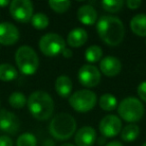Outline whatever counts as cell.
<instances>
[{"label":"cell","mask_w":146,"mask_h":146,"mask_svg":"<svg viewBox=\"0 0 146 146\" xmlns=\"http://www.w3.org/2000/svg\"><path fill=\"white\" fill-rule=\"evenodd\" d=\"M96 31L104 43L110 46H117L123 41L125 27L119 18L112 15H103L96 22Z\"/></svg>","instance_id":"obj_1"},{"label":"cell","mask_w":146,"mask_h":146,"mask_svg":"<svg viewBox=\"0 0 146 146\" xmlns=\"http://www.w3.org/2000/svg\"><path fill=\"white\" fill-rule=\"evenodd\" d=\"M27 107L35 119L45 121L48 120L54 112V101L47 92L34 91L27 99Z\"/></svg>","instance_id":"obj_2"},{"label":"cell","mask_w":146,"mask_h":146,"mask_svg":"<svg viewBox=\"0 0 146 146\" xmlns=\"http://www.w3.org/2000/svg\"><path fill=\"white\" fill-rule=\"evenodd\" d=\"M77 123L72 115L61 112L51 119L49 124V132L57 140H67L71 138L76 131Z\"/></svg>","instance_id":"obj_3"},{"label":"cell","mask_w":146,"mask_h":146,"mask_svg":"<svg viewBox=\"0 0 146 146\" xmlns=\"http://www.w3.org/2000/svg\"><path fill=\"white\" fill-rule=\"evenodd\" d=\"M15 62L22 74L30 76L35 74L39 67V58L31 46L22 45L15 52Z\"/></svg>","instance_id":"obj_4"},{"label":"cell","mask_w":146,"mask_h":146,"mask_svg":"<svg viewBox=\"0 0 146 146\" xmlns=\"http://www.w3.org/2000/svg\"><path fill=\"white\" fill-rule=\"evenodd\" d=\"M117 111L121 119L130 124H134L143 117L145 109L138 98L126 97L118 104Z\"/></svg>","instance_id":"obj_5"},{"label":"cell","mask_w":146,"mask_h":146,"mask_svg":"<svg viewBox=\"0 0 146 146\" xmlns=\"http://www.w3.org/2000/svg\"><path fill=\"white\" fill-rule=\"evenodd\" d=\"M68 101L75 111L79 113H86L95 107L97 103V95L92 90L81 89L71 94Z\"/></svg>","instance_id":"obj_6"},{"label":"cell","mask_w":146,"mask_h":146,"mask_svg":"<svg viewBox=\"0 0 146 146\" xmlns=\"http://www.w3.org/2000/svg\"><path fill=\"white\" fill-rule=\"evenodd\" d=\"M38 46L43 55L47 57H56L64 50L66 42L64 38L57 33H47L40 38Z\"/></svg>","instance_id":"obj_7"},{"label":"cell","mask_w":146,"mask_h":146,"mask_svg":"<svg viewBox=\"0 0 146 146\" xmlns=\"http://www.w3.org/2000/svg\"><path fill=\"white\" fill-rule=\"evenodd\" d=\"M9 12L15 21L27 23L33 16V4L29 0H13L9 4Z\"/></svg>","instance_id":"obj_8"},{"label":"cell","mask_w":146,"mask_h":146,"mask_svg":"<svg viewBox=\"0 0 146 146\" xmlns=\"http://www.w3.org/2000/svg\"><path fill=\"white\" fill-rule=\"evenodd\" d=\"M78 80L84 87H95L100 83L101 73L99 69L94 65L84 64L78 70Z\"/></svg>","instance_id":"obj_9"},{"label":"cell","mask_w":146,"mask_h":146,"mask_svg":"<svg viewBox=\"0 0 146 146\" xmlns=\"http://www.w3.org/2000/svg\"><path fill=\"white\" fill-rule=\"evenodd\" d=\"M122 121L118 116L108 114L99 122V131L105 138H113L121 132Z\"/></svg>","instance_id":"obj_10"},{"label":"cell","mask_w":146,"mask_h":146,"mask_svg":"<svg viewBox=\"0 0 146 146\" xmlns=\"http://www.w3.org/2000/svg\"><path fill=\"white\" fill-rule=\"evenodd\" d=\"M20 33L16 26L11 22L0 23V45L11 46L18 42Z\"/></svg>","instance_id":"obj_11"},{"label":"cell","mask_w":146,"mask_h":146,"mask_svg":"<svg viewBox=\"0 0 146 146\" xmlns=\"http://www.w3.org/2000/svg\"><path fill=\"white\" fill-rule=\"evenodd\" d=\"M19 129H20L19 118L9 110H0V130L8 134H15L18 132Z\"/></svg>","instance_id":"obj_12"},{"label":"cell","mask_w":146,"mask_h":146,"mask_svg":"<svg viewBox=\"0 0 146 146\" xmlns=\"http://www.w3.org/2000/svg\"><path fill=\"white\" fill-rule=\"evenodd\" d=\"M100 72H102L107 77H114L118 75L122 69L121 61L115 56L108 55L104 58L101 59L100 61Z\"/></svg>","instance_id":"obj_13"},{"label":"cell","mask_w":146,"mask_h":146,"mask_svg":"<svg viewBox=\"0 0 146 146\" xmlns=\"http://www.w3.org/2000/svg\"><path fill=\"white\" fill-rule=\"evenodd\" d=\"M97 134L92 126H83L75 133L76 146H93L95 143Z\"/></svg>","instance_id":"obj_14"},{"label":"cell","mask_w":146,"mask_h":146,"mask_svg":"<svg viewBox=\"0 0 146 146\" xmlns=\"http://www.w3.org/2000/svg\"><path fill=\"white\" fill-rule=\"evenodd\" d=\"M77 18L82 24L90 26L97 22L98 14L96 9L92 5L85 4L82 5L77 10Z\"/></svg>","instance_id":"obj_15"},{"label":"cell","mask_w":146,"mask_h":146,"mask_svg":"<svg viewBox=\"0 0 146 146\" xmlns=\"http://www.w3.org/2000/svg\"><path fill=\"white\" fill-rule=\"evenodd\" d=\"M88 40V34L83 28H74L67 35V44L72 48H79L83 46Z\"/></svg>","instance_id":"obj_16"},{"label":"cell","mask_w":146,"mask_h":146,"mask_svg":"<svg viewBox=\"0 0 146 146\" xmlns=\"http://www.w3.org/2000/svg\"><path fill=\"white\" fill-rule=\"evenodd\" d=\"M72 88H73V84L70 77H68L66 75H60L56 78V81H55V90H56V93L60 97L62 98L69 97L71 95V92H72Z\"/></svg>","instance_id":"obj_17"},{"label":"cell","mask_w":146,"mask_h":146,"mask_svg":"<svg viewBox=\"0 0 146 146\" xmlns=\"http://www.w3.org/2000/svg\"><path fill=\"white\" fill-rule=\"evenodd\" d=\"M130 29L135 35L146 37V14L139 13L130 20Z\"/></svg>","instance_id":"obj_18"},{"label":"cell","mask_w":146,"mask_h":146,"mask_svg":"<svg viewBox=\"0 0 146 146\" xmlns=\"http://www.w3.org/2000/svg\"><path fill=\"white\" fill-rule=\"evenodd\" d=\"M18 76L17 69L10 63L0 64V80L3 82H11Z\"/></svg>","instance_id":"obj_19"},{"label":"cell","mask_w":146,"mask_h":146,"mask_svg":"<svg viewBox=\"0 0 146 146\" xmlns=\"http://www.w3.org/2000/svg\"><path fill=\"white\" fill-rule=\"evenodd\" d=\"M99 106L104 111H113L118 106L116 97L111 93H104L99 98Z\"/></svg>","instance_id":"obj_20"},{"label":"cell","mask_w":146,"mask_h":146,"mask_svg":"<svg viewBox=\"0 0 146 146\" xmlns=\"http://www.w3.org/2000/svg\"><path fill=\"white\" fill-rule=\"evenodd\" d=\"M140 133L139 126L136 124H128L121 130V139L125 142L134 141Z\"/></svg>","instance_id":"obj_21"},{"label":"cell","mask_w":146,"mask_h":146,"mask_svg":"<svg viewBox=\"0 0 146 146\" xmlns=\"http://www.w3.org/2000/svg\"><path fill=\"white\" fill-rule=\"evenodd\" d=\"M8 102L11 107L15 108V109H21V108L25 107V105H27V98L24 93L16 91L12 92L9 95Z\"/></svg>","instance_id":"obj_22"},{"label":"cell","mask_w":146,"mask_h":146,"mask_svg":"<svg viewBox=\"0 0 146 146\" xmlns=\"http://www.w3.org/2000/svg\"><path fill=\"white\" fill-rule=\"evenodd\" d=\"M85 59L89 63H95L98 62L102 58L103 51L101 47L98 45H91L85 50Z\"/></svg>","instance_id":"obj_23"},{"label":"cell","mask_w":146,"mask_h":146,"mask_svg":"<svg viewBox=\"0 0 146 146\" xmlns=\"http://www.w3.org/2000/svg\"><path fill=\"white\" fill-rule=\"evenodd\" d=\"M31 24L34 27L35 29H38V30H42L48 27L49 25V18L46 14L44 13H35L33 14L32 18H31Z\"/></svg>","instance_id":"obj_24"},{"label":"cell","mask_w":146,"mask_h":146,"mask_svg":"<svg viewBox=\"0 0 146 146\" xmlns=\"http://www.w3.org/2000/svg\"><path fill=\"white\" fill-rule=\"evenodd\" d=\"M123 0H104L101 2L102 8L109 13L119 12L123 8Z\"/></svg>","instance_id":"obj_25"},{"label":"cell","mask_w":146,"mask_h":146,"mask_svg":"<svg viewBox=\"0 0 146 146\" xmlns=\"http://www.w3.org/2000/svg\"><path fill=\"white\" fill-rule=\"evenodd\" d=\"M37 139L34 134L25 132L18 136L16 140V146H36Z\"/></svg>","instance_id":"obj_26"},{"label":"cell","mask_w":146,"mask_h":146,"mask_svg":"<svg viewBox=\"0 0 146 146\" xmlns=\"http://www.w3.org/2000/svg\"><path fill=\"white\" fill-rule=\"evenodd\" d=\"M48 5L53 11L57 13H64L70 8L71 2L69 0H64V1H55V0H50L48 2Z\"/></svg>","instance_id":"obj_27"},{"label":"cell","mask_w":146,"mask_h":146,"mask_svg":"<svg viewBox=\"0 0 146 146\" xmlns=\"http://www.w3.org/2000/svg\"><path fill=\"white\" fill-rule=\"evenodd\" d=\"M137 94L142 101L146 102V81H143L138 85Z\"/></svg>","instance_id":"obj_28"},{"label":"cell","mask_w":146,"mask_h":146,"mask_svg":"<svg viewBox=\"0 0 146 146\" xmlns=\"http://www.w3.org/2000/svg\"><path fill=\"white\" fill-rule=\"evenodd\" d=\"M142 2L141 0H127L126 1V5L129 9L131 10H136L141 6Z\"/></svg>","instance_id":"obj_29"},{"label":"cell","mask_w":146,"mask_h":146,"mask_svg":"<svg viewBox=\"0 0 146 146\" xmlns=\"http://www.w3.org/2000/svg\"><path fill=\"white\" fill-rule=\"evenodd\" d=\"M0 146H13V140L7 135L0 136Z\"/></svg>","instance_id":"obj_30"},{"label":"cell","mask_w":146,"mask_h":146,"mask_svg":"<svg viewBox=\"0 0 146 146\" xmlns=\"http://www.w3.org/2000/svg\"><path fill=\"white\" fill-rule=\"evenodd\" d=\"M61 54H62V56L64 57V58H71V57L73 56L72 50H71L70 48H66V47L64 48V50L62 51Z\"/></svg>","instance_id":"obj_31"},{"label":"cell","mask_w":146,"mask_h":146,"mask_svg":"<svg viewBox=\"0 0 146 146\" xmlns=\"http://www.w3.org/2000/svg\"><path fill=\"white\" fill-rule=\"evenodd\" d=\"M105 146H123V144L121 143L120 141H110L108 143H106Z\"/></svg>","instance_id":"obj_32"},{"label":"cell","mask_w":146,"mask_h":146,"mask_svg":"<svg viewBox=\"0 0 146 146\" xmlns=\"http://www.w3.org/2000/svg\"><path fill=\"white\" fill-rule=\"evenodd\" d=\"M10 4L8 0H0V7H6Z\"/></svg>","instance_id":"obj_33"},{"label":"cell","mask_w":146,"mask_h":146,"mask_svg":"<svg viewBox=\"0 0 146 146\" xmlns=\"http://www.w3.org/2000/svg\"><path fill=\"white\" fill-rule=\"evenodd\" d=\"M44 146H55V143L52 141V140H46V141L44 142V144H43Z\"/></svg>","instance_id":"obj_34"},{"label":"cell","mask_w":146,"mask_h":146,"mask_svg":"<svg viewBox=\"0 0 146 146\" xmlns=\"http://www.w3.org/2000/svg\"><path fill=\"white\" fill-rule=\"evenodd\" d=\"M105 139H106V138L103 137V136H102V137H99V139L97 140L98 145H103V144H106L105 143Z\"/></svg>","instance_id":"obj_35"},{"label":"cell","mask_w":146,"mask_h":146,"mask_svg":"<svg viewBox=\"0 0 146 146\" xmlns=\"http://www.w3.org/2000/svg\"><path fill=\"white\" fill-rule=\"evenodd\" d=\"M60 146H75V145L72 143H63V144H61Z\"/></svg>","instance_id":"obj_36"},{"label":"cell","mask_w":146,"mask_h":146,"mask_svg":"<svg viewBox=\"0 0 146 146\" xmlns=\"http://www.w3.org/2000/svg\"><path fill=\"white\" fill-rule=\"evenodd\" d=\"M142 146H146V142H144V143L142 144Z\"/></svg>","instance_id":"obj_37"},{"label":"cell","mask_w":146,"mask_h":146,"mask_svg":"<svg viewBox=\"0 0 146 146\" xmlns=\"http://www.w3.org/2000/svg\"><path fill=\"white\" fill-rule=\"evenodd\" d=\"M145 44H146V40H145Z\"/></svg>","instance_id":"obj_38"},{"label":"cell","mask_w":146,"mask_h":146,"mask_svg":"<svg viewBox=\"0 0 146 146\" xmlns=\"http://www.w3.org/2000/svg\"><path fill=\"white\" fill-rule=\"evenodd\" d=\"M0 104H1V101H0Z\"/></svg>","instance_id":"obj_39"}]
</instances>
